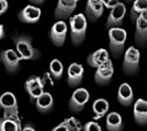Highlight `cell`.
<instances>
[{"label":"cell","instance_id":"1","mask_svg":"<svg viewBox=\"0 0 147 131\" xmlns=\"http://www.w3.org/2000/svg\"><path fill=\"white\" fill-rule=\"evenodd\" d=\"M87 30V20L84 14L79 13L70 17V36L74 45H80L85 39Z\"/></svg>","mask_w":147,"mask_h":131},{"label":"cell","instance_id":"2","mask_svg":"<svg viewBox=\"0 0 147 131\" xmlns=\"http://www.w3.org/2000/svg\"><path fill=\"white\" fill-rule=\"evenodd\" d=\"M16 52L22 60H37L40 56V52L33 47L32 39L22 34L14 39Z\"/></svg>","mask_w":147,"mask_h":131},{"label":"cell","instance_id":"3","mask_svg":"<svg viewBox=\"0 0 147 131\" xmlns=\"http://www.w3.org/2000/svg\"><path fill=\"white\" fill-rule=\"evenodd\" d=\"M109 48L114 57H119L124 53L126 41V31L122 28H113L108 30Z\"/></svg>","mask_w":147,"mask_h":131},{"label":"cell","instance_id":"4","mask_svg":"<svg viewBox=\"0 0 147 131\" xmlns=\"http://www.w3.org/2000/svg\"><path fill=\"white\" fill-rule=\"evenodd\" d=\"M0 109L3 110V118L21 121L18 116L17 99L11 92H3L2 94H0Z\"/></svg>","mask_w":147,"mask_h":131},{"label":"cell","instance_id":"5","mask_svg":"<svg viewBox=\"0 0 147 131\" xmlns=\"http://www.w3.org/2000/svg\"><path fill=\"white\" fill-rule=\"evenodd\" d=\"M139 63H140V52L134 46H130L124 52L123 59V71L129 75H136L139 71Z\"/></svg>","mask_w":147,"mask_h":131},{"label":"cell","instance_id":"6","mask_svg":"<svg viewBox=\"0 0 147 131\" xmlns=\"http://www.w3.org/2000/svg\"><path fill=\"white\" fill-rule=\"evenodd\" d=\"M21 60L22 59L20 57L17 52L11 48L0 52V62L5 66L6 71L8 74H15L18 71Z\"/></svg>","mask_w":147,"mask_h":131},{"label":"cell","instance_id":"7","mask_svg":"<svg viewBox=\"0 0 147 131\" xmlns=\"http://www.w3.org/2000/svg\"><path fill=\"white\" fill-rule=\"evenodd\" d=\"M90 99V93L86 88L79 87L76 88L69 100V109L72 113H79L84 109L85 105Z\"/></svg>","mask_w":147,"mask_h":131},{"label":"cell","instance_id":"8","mask_svg":"<svg viewBox=\"0 0 147 131\" xmlns=\"http://www.w3.org/2000/svg\"><path fill=\"white\" fill-rule=\"evenodd\" d=\"M25 91L28 92L30 100L36 101L42 93H44V86H45V79L38 77V76H30L25 82Z\"/></svg>","mask_w":147,"mask_h":131},{"label":"cell","instance_id":"9","mask_svg":"<svg viewBox=\"0 0 147 131\" xmlns=\"http://www.w3.org/2000/svg\"><path fill=\"white\" fill-rule=\"evenodd\" d=\"M126 13V7L123 2H119L115 8H113L108 15L107 22H106V28L113 29V28H121L123 24V20Z\"/></svg>","mask_w":147,"mask_h":131},{"label":"cell","instance_id":"10","mask_svg":"<svg viewBox=\"0 0 147 131\" xmlns=\"http://www.w3.org/2000/svg\"><path fill=\"white\" fill-rule=\"evenodd\" d=\"M67 32H68V25H67V23L64 21H57L51 28L49 38H51L52 43L55 46L61 47L64 44V41H65Z\"/></svg>","mask_w":147,"mask_h":131},{"label":"cell","instance_id":"11","mask_svg":"<svg viewBox=\"0 0 147 131\" xmlns=\"http://www.w3.org/2000/svg\"><path fill=\"white\" fill-rule=\"evenodd\" d=\"M77 7V0H60L54 10V17L59 21H63L71 16Z\"/></svg>","mask_w":147,"mask_h":131},{"label":"cell","instance_id":"12","mask_svg":"<svg viewBox=\"0 0 147 131\" xmlns=\"http://www.w3.org/2000/svg\"><path fill=\"white\" fill-rule=\"evenodd\" d=\"M114 75V67L113 62L108 60L106 63L96 68L95 74H94V80L99 85H106L111 80V77Z\"/></svg>","mask_w":147,"mask_h":131},{"label":"cell","instance_id":"13","mask_svg":"<svg viewBox=\"0 0 147 131\" xmlns=\"http://www.w3.org/2000/svg\"><path fill=\"white\" fill-rule=\"evenodd\" d=\"M41 16V10L40 8L32 6V5H28L25 6L17 15L18 20L23 23H28V24H33L37 23L39 21Z\"/></svg>","mask_w":147,"mask_h":131},{"label":"cell","instance_id":"14","mask_svg":"<svg viewBox=\"0 0 147 131\" xmlns=\"http://www.w3.org/2000/svg\"><path fill=\"white\" fill-rule=\"evenodd\" d=\"M103 13V2L101 0H88L85 6V17L90 22L98 21Z\"/></svg>","mask_w":147,"mask_h":131},{"label":"cell","instance_id":"15","mask_svg":"<svg viewBox=\"0 0 147 131\" xmlns=\"http://www.w3.org/2000/svg\"><path fill=\"white\" fill-rule=\"evenodd\" d=\"M83 76H84V68L82 64L74 62L69 66L67 82L71 87H77L78 85H80L83 80Z\"/></svg>","mask_w":147,"mask_h":131},{"label":"cell","instance_id":"16","mask_svg":"<svg viewBox=\"0 0 147 131\" xmlns=\"http://www.w3.org/2000/svg\"><path fill=\"white\" fill-rule=\"evenodd\" d=\"M133 117L137 124L144 126L147 124V101L138 99L133 106Z\"/></svg>","mask_w":147,"mask_h":131},{"label":"cell","instance_id":"17","mask_svg":"<svg viewBox=\"0 0 147 131\" xmlns=\"http://www.w3.org/2000/svg\"><path fill=\"white\" fill-rule=\"evenodd\" d=\"M108 60H109V54L105 48H99V49L94 51L86 59L88 66L92 68H95V69L99 68L100 66H102L103 63H106Z\"/></svg>","mask_w":147,"mask_h":131},{"label":"cell","instance_id":"18","mask_svg":"<svg viewBox=\"0 0 147 131\" xmlns=\"http://www.w3.org/2000/svg\"><path fill=\"white\" fill-rule=\"evenodd\" d=\"M117 100L124 107H130L133 103V91L127 83L119 85L117 91Z\"/></svg>","mask_w":147,"mask_h":131},{"label":"cell","instance_id":"19","mask_svg":"<svg viewBox=\"0 0 147 131\" xmlns=\"http://www.w3.org/2000/svg\"><path fill=\"white\" fill-rule=\"evenodd\" d=\"M134 41L140 47H146L147 45V22L142 21L140 17H138L136 21Z\"/></svg>","mask_w":147,"mask_h":131},{"label":"cell","instance_id":"20","mask_svg":"<svg viewBox=\"0 0 147 131\" xmlns=\"http://www.w3.org/2000/svg\"><path fill=\"white\" fill-rule=\"evenodd\" d=\"M36 108L38 109V111L40 113H48L53 109V105H54V100L53 97L49 92H44L36 101Z\"/></svg>","mask_w":147,"mask_h":131},{"label":"cell","instance_id":"21","mask_svg":"<svg viewBox=\"0 0 147 131\" xmlns=\"http://www.w3.org/2000/svg\"><path fill=\"white\" fill-rule=\"evenodd\" d=\"M106 126L108 131H122L124 128L122 116L116 111L109 113L106 117Z\"/></svg>","mask_w":147,"mask_h":131},{"label":"cell","instance_id":"22","mask_svg":"<svg viewBox=\"0 0 147 131\" xmlns=\"http://www.w3.org/2000/svg\"><path fill=\"white\" fill-rule=\"evenodd\" d=\"M108 109H109V103L106 99H96L92 105V110H93L95 120L105 116L107 114Z\"/></svg>","mask_w":147,"mask_h":131},{"label":"cell","instance_id":"23","mask_svg":"<svg viewBox=\"0 0 147 131\" xmlns=\"http://www.w3.org/2000/svg\"><path fill=\"white\" fill-rule=\"evenodd\" d=\"M0 131H22L21 121L0 117Z\"/></svg>","mask_w":147,"mask_h":131},{"label":"cell","instance_id":"24","mask_svg":"<svg viewBox=\"0 0 147 131\" xmlns=\"http://www.w3.org/2000/svg\"><path fill=\"white\" fill-rule=\"evenodd\" d=\"M145 10H147V0H137V1H134L133 6H132V8L130 10V18H131V21L136 23L137 18Z\"/></svg>","mask_w":147,"mask_h":131},{"label":"cell","instance_id":"25","mask_svg":"<svg viewBox=\"0 0 147 131\" xmlns=\"http://www.w3.org/2000/svg\"><path fill=\"white\" fill-rule=\"evenodd\" d=\"M49 75H52V77L56 80L61 79L62 75H63V64L61 63L60 60L57 59H53L49 63Z\"/></svg>","mask_w":147,"mask_h":131},{"label":"cell","instance_id":"26","mask_svg":"<svg viewBox=\"0 0 147 131\" xmlns=\"http://www.w3.org/2000/svg\"><path fill=\"white\" fill-rule=\"evenodd\" d=\"M62 123L65 125V128L68 129V131H80L82 130L80 122L77 118H75V117H68Z\"/></svg>","mask_w":147,"mask_h":131},{"label":"cell","instance_id":"27","mask_svg":"<svg viewBox=\"0 0 147 131\" xmlns=\"http://www.w3.org/2000/svg\"><path fill=\"white\" fill-rule=\"evenodd\" d=\"M83 130L84 131H101V126L94 122V121H91V122H87L84 126H83Z\"/></svg>","mask_w":147,"mask_h":131},{"label":"cell","instance_id":"28","mask_svg":"<svg viewBox=\"0 0 147 131\" xmlns=\"http://www.w3.org/2000/svg\"><path fill=\"white\" fill-rule=\"evenodd\" d=\"M103 2V7H106V8H109L110 10L113 9V8H115L118 3H119V1H117V0H105V1H102Z\"/></svg>","mask_w":147,"mask_h":131},{"label":"cell","instance_id":"29","mask_svg":"<svg viewBox=\"0 0 147 131\" xmlns=\"http://www.w3.org/2000/svg\"><path fill=\"white\" fill-rule=\"evenodd\" d=\"M8 9V2L6 0H0V16L5 14Z\"/></svg>","mask_w":147,"mask_h":131},{"label":"cell","instance_id":"30","mask_svg":"<svg viewBox=\"0 0 147 131\" xmlns=\"http://www.w3.org/2000/svg\"><path fill=\"white\" fill-rule=\"evenodd\" d=\"M52 131H68V129L65 128V125L63 123H60L59 125H56L55 128H53Z\"/></svg>","mask_w":147,"mask_h":131},{"label":"cell","instance_id":"31","mask_svg":"<svg viewBox=\"0 0 147 131\" xmlns=\"http://www.w3.org/2000/svg\"><path fill=\"white\" fill-rule=\"evenodd\" d=\"M22 131H36V129L29 123V124H25L24 128H22Z\"/></svg>","mask_w":147,"mask_h":131},{"label":"cell","instance_id":"32","mask_svg":"<svg viewBox=\"0 0 147 131\" xmlns=\"http://www.w3.org/2000/svg\"><path fill=\"white\" fill-rule=\"evenodd\" d=\"M3 37H5V28H3V25L0 23V40H1Z\"/></svg>","mask_w":147,"mask_h":131},{"label":"cell","instance_id":"33","mask_svg":"<svg viewBox=\"0 0 147 131\" xmlns=\"http://www.w3.org/2000/svg\"><path fill=\"white\" fill-rule=\"evenodd\" d=\"M142 21H145V22H147V10H145L144 13H141L140 14V16H139Z\"/></svg>","mask_w":147,"mask_h":131}]
</instances>
